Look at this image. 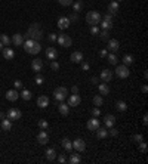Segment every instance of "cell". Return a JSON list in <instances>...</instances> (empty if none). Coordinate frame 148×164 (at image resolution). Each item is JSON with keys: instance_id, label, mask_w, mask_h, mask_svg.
Instances as JSON below:
<instances>
[{"instance_id": "6da1fadb", "label": "cell", "mask_w": 148, "mask_h": 164, "mask_svg": "<svg viewBox=\"0 0 148 164\" xmlns=\"http://www.w3.org/2000/svg\"><path fill=\"white\" fill-rule=\"evenodd\" d=\"M22 46H24V50H25L27 53H31V55H37L40 50H42L40 43L36 41V40H31V38H28L27 41H24Z\"/></svg>"}, {"instance_id": "7a4b0ae2", "label": "cell", "mask_w": 148, "mask_h": 164, "mask_svg": "<svg viewBox=\"0 0 148 164\" xmlns=\"http://www.w3.org/2000/svg\"><path fill=\"white\" fill-rule=\"evenodd\" d=\"M27 37H30L31 40H36V41H39V40L43 37V33H42V30H40L39 22L33 24V25L28 28V31H27Z\"/></svg>"}, {"instance_id": "3957f363", "label": "cell", "mask_w": 148, "mask_h": 164, "mask_svg": "<svg viewBox=\"0 0 148 164\" xmlns=\"http://www.w3.org/2000/svg\"><path fill=\"white\" fill-rule=\"evenodd\" d=\"M101 19H102V17L98 11H91V12L86 14V22L91 24V25H98L101 22Z\"/></svg>"}, {"instance_id": "277c9868", "label": "cell", "mask_w": 148, "mask_h": 164, "mask_svg": "<svg viewBox=\"0 0 148 164\" xmlns=\"http://www.w3.org/2000/svg\"><path fill=\"white\" fill-rule=\"evenodd\" d=\"M54 98H55V101L58 102H64L67 98H68V90H67V87H56L55 90H54Z\"/></svg>"}, {"instance_id": "5b68a950", "label": "cell", "mask_w": 148, "mask_h": 164, "mask_svg": "<svg viewBox=\"0 0 148 164\" xmlns=\"http://www.w3.org/2000/svg\"><path fill=\"white\" fill-rule=\"evenodd\" d=\"M56 41H58V44H59V46H62V47H70V46L73 44V40H71V37L67 36V34H64V33L58 34Z\"/></svg>"}, {"instance_id": "8992f818", "label": "cell", "mask_w": 148, "mask_h": 164, "mask_svg": "<svg viewBox=\"0 0 148 164\" xmlns=\"http://www.w3.org/2000/svg\"><path fill=\"white\" fill-rule=\"evenodd\" d=\"M129 67H126V65H119V67H116V75L117 77H120V78H128L129 77Z\"/></svg>"}, {"instance_id": "52a82bcc", "label": "cell", "mask_w": 148, "mask_h": 164, "mask_svg": "<svg viewBox=\"0 0 148 164\" xmlns=\"http://www.w3.org/2000/svg\"><path fill=\"white\" fill-rule=\"evenodd\" d=\"M6 115H8V118H9L11 121H17V120L21 118V115H22V114H21V111H19L18 108H11L9 111H8V114H6Z\"/></svg>"}, {"instance_id": "ba28073f", "label": "cell", "mask_w": 148, "mask_h": 164, "mask_svg": "<svg viewBox=\"0 0 148 164\" xmlns=\"http://www.w3.org/2000/svg\"><path fill=\"white\" fill-rule=\"evenodd\" d=\"M73 149L74 151H77V152H83V151L86 149V144H85V141L80 139V138H77L76 141H73Z\"/></svg>"}, {"instance_id": "9c48e42d", "label": "cell", "mask_w": 148, "mask_h": 164, "mask_svg": "<svg viewBox=\"0 0 148 164\" xmlns=\"http://www.w3.org/2000/svg\"><path fill=\"white\" fill-rule=\"evenodd\" d=\"M101 126V123H99V120L96 118V117H93V118H89V121L86 123V127H88V130H92V132H95L96 129Z\"/></svg>"}, {"instance_id": "30bf717a", "label": "cell", "mask_w": 148, "mask_h": 164, "mask_svg": "<svg viewBox=\"0 0 148 164\" xmlns=\"http://www.w3.org/2000/svg\"><path fill=\"white\" fill-rule=\"evenodd\" d=\"M37 142L40 145H46L49 142V135L46 133V130H42L39 135H37Z\"/></svg>"}, {"instance_id": "8fae6325", "label": "cell", "mask_w": 148, "mask_h": 164, "mask_svg": "<svg viewBox=\"0 0 148 164\" xmlns=\"http://www.w3.org/2000/svg\"><path fill=\"white\" fill-rule=\"evenodd\" d=\"M6 99L8 101H11V102H15V101H18L19 99V93L17 89H11V90L6 92Z\"/></svg>"}, {"instance_id": "7c38bea8", "label": "cell", "mask_w": 148, "mask_h": 164, "mask_svg": "<svg viewBox=\"0 0 148 164\" xmlns=\"http://www.w3.org/2000/svg\"><path fill=\"white\" fill-rule=\"evenodd\" d=\"M107 9H108V14H111V15L114 17V15L119 12V9H120V3H117L116 0H111Z\"/></svg>"}, {"instance_id": "4fadbf2b", "label": "cell", "mask_w": 148, "mask_h": 164, "mask_svg": "<svg viewBox=\"0 0 148 164\" xmlns=\"http://www.w3.org/2000/svg\"><path fill=\"white\" fill-rule=\"evenodd\" d=\"M119 49H120V43H119V40H116V38L108 40V50H110L111 53H116Z\"/></svg>"}, {"instance_id": "5bb4252c", "label": "cell", "mask_w": 148, "mask_h": 164, "mask_svg": "<svg viewBox=\"0 0 148 164\" xmlns=\"http://www.w3.org/2000/svg\"><path fill=\"white\" fill-rule=\"evenodd\" d=\"M80 102H82V98H80V95L77 93V95H71L70 98H68V107H77V105H80Z\"/></svg>"}, {"instance_id": "9a60e30c", "label": "cell", "mask_w": 148, "mask_h": 164, "mask_svg": "<svg viewBox=\"0 0 148 164\" xmlns=\"http://www.w3.org/2000/svg\"><path fill=\"white\" fill-rule=\"evenodd\" d=\"M2 55H3V58H5V59L11 61V59H14L15 52H14V49H11V47L8 46V47H3V49H2Z\"/></svg>"}, {"instance_id": "2e32d148", "label": "cell", "mask_w": 148, "mask_h": 164, "mask_svg": "<svg viewBox=\"0 0 148 164\" xmlns=\"http://www.w3.org/2000/svg\"><path fill=\"white\" fill-rule=\"evenodd\" d=\"M70 24H71V21L68 19V17H61V18L58 19V27H59L61 30L68 28V27H70Z\"/></svg>"}, {"instance_id": "e0dca14e", "label": "cell", "mask_w": 148, "mask_h": 164, "mask_svg": "<svg viewBox=\"0 0 148 164\" xmlns=\"http://www.w3.org/2000/svg\"><path fill=\"white\" fill-rule=\"evenodd\" d=\"M114 124H116V117L111 115V114H107V115L104 117V126L107 129H110V127H113Z\"/></svg>"}, {"instance_id": "ac0fdd59", "label": "cell", "mask_w": 148, "mask_h": 164, "mask_svg": "<svg viewBox=\"0 0 148 164\" xmlns=\"http://www.w3.org/2000/svg\"><path fill=\"white\" fill-rule=\"evenodd\" d=\"M42 68H43V61L39 59V58H37V59H33V62H31V70L36 71V73H40Z\"/></svg>"}, {"instance_id": "d6986e66", "label": "cell", "mask_w": 148, "mask_h": 164, "mask_svg": "<svg viewBox=\"0 0 148 164\" xmlns=\"http://www.w3.org/2000/svg\"><path fill=\"white\" fill-rule=\"evenodd\" d=\"M48 105H49V98H48L46 95H42V96L37 98V107H40V108H46Z\"/></svg>"}, {"instance_id": "ffe728a7", "label": "cell", "mask_w": 148, "mask_h": 164, "mask_svg": "<svg viewBox=\"0 0 148 164\" xmlns=\"http://www.w3.org/2000/svg\"><path fill=\"white\" fill-rule=\"evenodd\" d=\"M99 77H101L102 81H111V80H113V71L104 68V70L101 71V75H99Z\"/></svg>"}, {"instance_id": "44dd1931", "label": "cell", "mask_w": 148, "mask_h": 164, "mask_svg": "<svg viewBox=\"0 0 148 164\" xmlns=\"http://www.w3.org/2000/svg\"><path fill=\"white\" fill-rule=\"evenodd\" d=\"M70 59H71V62H74V64H80V62L83 61V53H82L80 50H76V52L71 53Z\"/></svg>"}, {"instance_id": "7402d4cb", "label": "cell", "mask_w": 148, "mask_h": 164, "mask_svg": "<svg viewBox=\"0 0 148 164\" xmlns=\"http://www.w3.org/2000/svg\"><path fill=\"white\" fill-rule=\"evenodd\" d=\"M45 53H46V58L51 59V61H55L56 58H58V52H56L55 47H48Z\"/></svg>"}, {"instance_id": "603a6c76", "label": "cell", "mask_w": 148, "mask_h": 164, "mask_svg": "<svg viewBox=\"0 0 148 164\" xmlns=\"http://www.w3.org/2000/svg\"><path fill=\"white\" fill-rule=\"evenodd\" d=\"M45 154H46V158L49 161H54V160H56V157H58V152L55 151V148H48Z\"/></svg>"}, {"instance_id": "cb8c5ba5", "label": "cell", "mask_w": 148, "mask_h": 164, "mask_svg": "<svg viewBox=\"0 0 148 164\" xmlns=\"http://www.w3.org/2000/svg\"><path fill=\"white\" fill-rule=\"evenodd\" d=\"M61 146H62L65 151H68V152L73 151V142H71L68 138H64V139L61 141Z\"/></svg>"}, {"instance_id": "d4e9b609", "label": "cell", "mask_w": 148, "mask_h": 164, "mask_svg": "<svg viewBox=\"0 0 148 164\" xmlns=\"http://www.w3.org/2000/svg\"><path fill=\"white\" fill-rule=\"evenodd\" d=\"M0 127H2V130H5V132H9L12 129V121L9 118H3L2 123H0Z\"/></svg>"}, {"instance_id": "484cf974", "label": "cell", "mask_w": 148, "mask_h": 164, "mask_svg": "<svg viewBox=\"0 0 148 164\" xmlns=\"http://www.w3.org/2000/svg\"><path fill=\"white\" fill-rule=\"evenodd\" d=\"M58 111H59L61 115H68V114H70V107H68L67 104L61 102V104L58 105Z\"/></svg>"}, {"instance_id": "4316f807", "label": "cell", "mask_w": 148, "mask_h": 164, "mask_svg": "<svg viewBox=\"0 0 148 164\" xmlns=\"http://www.w3.org/2000/svg\"><path fill=\"white\" fill-rule=\"evenodd\" d=\"M95 132H96V136H98V139H105V138L108 136V130H107V129H104V127H101V126L96 129Z\"/></svg>"}, {"instance_id": "83f0119b", "label": "cell", "mask_w": 148, "mask_h": 164, "mask_svg": "<svg viewBox=\"0 0 148 164\" xmlns=\"http://www.w3.org/2000/svg\"><path fill=\"white\" fill-rule=\"evenodd\" d=\"M11 40H12V43H14L15 46H21V44L24 43V36H22V34H14Z\"/></svg>"}, {"instance_id": "f1b7e54d", "label": "cell", "mask_w": 148, "mask_h": 164, "mask_svg": "<svg viewBox=\"0 0 148 164\" xmlns=\"http://www.w3.org/2000/svg\"><path fill=\"white\" fill-rule=\"evenodd\" d=\"M68 161L71 164H79L80 161H82V158H80V152H73L71 155H70V158H68Z\"/></svg>"}, {"instance_id": "f546056e", "label": "cell", "mask_w": 148, "mask_h": 164, "mask_svg": "<svg viewBox=\"0 0 148 164\" xmlns=\"http://www.w3.org/2000/svg\"><path fill=\"white\" fill-rule=\"evenodd\" d=\"M116 109L120 112H125V111H128V104L125 101H116Z\"/></svg>"}, {"instance_id": "4dcf8cb0", "label": "cell", "mask_w": 148, "mask_h": 164, "mask_svg": "<svg viewBox=\"0 0 148 164\" xmlns=\"http://www.w3.org/2000/svg\"><path fill=\"white\" fill-rule=\"evenodd\" d=\"M98 89H99V93L104 95V96L110 93V87L107 86V83H99V84H98Z\"/></svg>"}, {"instance_id": "1f68e13d", "label": "cell", "mask_w": 148, "mask_h": 164, "mask_svg": "<svg viewBox=\"0 0 148 164\" xmlns=\"http://www.w3.org/2000/svg\"><path fill=\"white\" fill-rule=\"evenodd\" d=\"M92 102H93L95 107H102V104H104V98H102V95H96V96H93Z\"/></svg>"}, {"instance_id": "d6a6232c", "label": "cell", "mask_w": 148, "mask_h": 164, "mask_svg": "<svg viewBox=\"0 0 148 164\" xmlns=\"http://www.w3.org/2000/svg\"><path fill=\"white\" fill-rule=\"evenodd\" d=\"M0 43H2L5 47H8V46L12 43V40L9 38V36H6V34H0Z\"/></svg>"}, {"instance_id": "836d02e7", "label": "cell", "mask_w": 148, "mask_h": 164, "mask_svg": "<svg viewBox=\"0 0 148 164\" xmlns=\"http://www.w3.org/2000/svg\"><path fill=\"white\" fill-rule=\"evenodd\" d=\"M133 64V56L132 55H125L123 56V65H126V67H129V65H132Z\"/></svg>"}, {"instance_id": "e575fe53", "label": "cell", "mask_w": 148, "mask_h": 164, "mask_svg": "<svg viewBox=\"0 0 148 164\" xmlns=\"http://www.w3.org/2000/svg\"><path fill=\"white\" fill-rule=\"evenodd\" d=\"M73 9L76 14H79L82 9H83V3L80 2V0H76V2H73Z\"/></svg>"}, {"instance_id": "d590c367", "label": "cell", "mask_w": 148, "mask_h": 164, "mask_svg": "<svg viewBox=\"0 0 148 164\" xmlns=\"http://www.w3.org/2000/svg\"><path fill=\"white\" fill-rule=\"evenodd\" d=\"M19 96H21V99H24V101H30L33 95H31V92H30V90L24 89V90L21 92V95H19Z\"/></svg>"}, {"instance_id": "8d00e7d4", "label": "cell", "mask_w": 148, "mask_h": 164, "mask_svg": "<svg viewBox=\"0 0 148 164\" xmlns=\"http://www.w3.org/2000/svg\"><path fill=\"white\" fill-rule=\"evenodd\" d=\"M107 59H108V62L111 65H117V62H119V58L116 56V53H108L107 55Z\"/></svg>"}, {"instance_id": "74e56055", "label": "cell", "mask_w": 148, "mask_h": 164, "mask_svg": "<svg viewBox=\"0 0 148 164\" xmlns=\"http://www.w3.org/2000/svg\"><path fill=\"white\" fill-rule=\"evenodd\" d=\"M101 27H102V30H111L113 28V22L110 21H104V19H101Z\"/></svg>"}, {"instance_id": "f35d334b", "label": "cell", "mask_w": 148, "mask_h": 164, "mask_svg": "<svg viewBox=\"0 0 148 164\" xmlns=\"http://www.w3.org/2000/svg\"><path fill=\"white\" fill-rule=\"evenodd\" d=\"M37 124H39L40 130H46V129L49 127V123H48L46 120H43V118H42V120H39V123H37Z\"/></svg>"}, {"instance_id": "ab89813d", "label": "cell", "mask_w": 148, "mask_h": 164, "mask_svg": "<svg viewBox=\"0 0 148 164\" xmlns=\"http://www.w3.org/2000/svg\"><path fill=\"white\" fill-rule=\"evenodd\" d=\"M138 148H139V151H141L142 154H145V152H147V144H145L144 141H141V142L138 144Z\"/></svg>"}, {"instance_id": "60d3db41", "label": "cell", "mask_w": 148, "mask_h": 164, "mask_svg": "<svg viewBox=\"0 0 148 164\" xmlns=\"http://www.w3.org/2000/svg\"><path fill=\"white\" fill-rule=\"evenodd\" d=\"M132 139H133V142H136V144H139L141 141H144V138H142V135H141V133L133 135V136H132Z\"/></svg>"}, {"instance_id": "b9f144b4", "label": "cell", "mask_w": 148, "mask_h": 164, "mask_svg": "<svg viewBox=\"0 0 148 164\" xmlns=\"http://www.w3.org/2000/svg\"><path fill=\"white\" fill-rule=\"evenodd\" d=\"M91 114H92V117H99V115H101V109H99V107H95V108L91 109Z\"/></svg>"}, {"instance_id": "7bdbcfd3", "label": "cell", "mask_w": 148, "mask_h": 164, "mask_svg": "<svg viewBox=\"0 0 148 164\" xmlns=\"http://www.w3.org/2000/svg\"><path fill=\"white\" fill-rule=\"evenodd\" d=\"M34 81H36V84H39V86H42V84L45 83V78H43V75L37 74V75H36V78H34Z\"/></svg>"}, {"instance_id": "ee69618b", "label": "cell", "mask_w": 148, "mask_h": 164, "mask_svg": "<svg viewBox=\"0 0 148 164\" xmlns=\"http://www.w3.org/2000/svg\"><path fill=\"white\" fill-rule=\"evenodd\" d=\"M108 30H102V31H99V37L102 38V40H108Z\"/></svg>"}, {"instance_id": "f6af8a7d", "label": "cell", "mask_w": 148, "mask_h": 164, "mask_svg": "<svg viewBox=\"0 0 148 164\" xmlns=\"http://www.w3.org/2000/svg\"><path fill=\"white\" fill-rule=\"evenodd\" d=\"M91 34H93V36H98V34H99L98 25H91Z\"/></svg>"}, {"instance_id": "bcb514c9", "label": "cell", "mask_w": 148, "mask_h": 164, "mask_svg": "<svg viewBox=\"0 0 148 164\" xmlns=\"http://www.w3.org/2000/svg\"><path fill=\"white\" fill-rule=\"evenodd\" d=\"M61 6H71L73 5V0H58Z\"/></svg>"}, {"instance_id": "7dc6e473", "label": "cell", "mask_w": 148, "mask_h": 164, "mask_svg": "<svg viewBox=\"0 0 148 164\" xmlns=\"http://www.w3.org/2000/svg\"><path fill=\"white\" fill-rule=\"evenodd\" d=\"M56 160H58V163H61V164L67 163V157H65L64 154H61V155H58V157H56Z\"/></svg>"}, {"instance_id": "c3c4849f", "label": "cell", "mask_w": 148, "mask_h": 164, "mask_svg": "<svg viewBox=\"0 0 148 164\" xmlns=\"http://www.w3.org/2000/svg\"><path fill=\"white\" fill-rule=\"evenodd\" d=\"M80 64H82V70H83V71H89V68H91L89 62H85V61H82Z\"/></svg>"}, {"instance_id": "681fc988", "label": "cell", "mask_w": 148, "mask_h": 164, "mask_svg": "<svg viewBox=\"0 0 148 164\" xmlns=\"http://www.w3.org/2000/svg\"><path fill=\"white\" fill-rule=\"evenodd\" d=\"M108 135H110V136H113V138H116V136L119 135V132H117V130L114 129V126H113V127H110V130H108Z\"/></svg>"}, {"instance_id": "f907efd6", "label": "cell", "mask_w": 148, "mask_h": 164, "mask_svg": "<svg viewBox=\"0 0 148 164\" xmlns=\"http://www.w3.org/2000/svg\"><path fill=\"white\" fill-rule=\"evenodd\" d=\"M51 68H52L54 71H58V70H59V64H58L56 61H52V62H51Z\"/></svg>"}, {"instance_id": "816d5d0a", "label": "cell", "mask_w": 148, "mask_h": 164, "mask_svg": "<svg viewBox=\"0 0 148 164\" xmlns=\"http://www.w3.org/2000/svg\"><path fill=\"white\" fill-rule=\"evenodd\" d=\"M14 86H15V89H22V81L21 80H15L14 81Z\"/></svg>"}, {"instance_id": "f5cc1de1", "label": "cell", "mask_w": 148, "mask_h": 164, "mask_svg": "<svg viewBox=\"0 0 148 164\" xmlns=\"http://www.w3.org/2000/svg\"><path fill=\"white\" fill-rule=\"evenodd\" d=\"M48 38H49V41H56V38H58V34H55V33H51V34L48 36Z\"/></svg>"}, {"instance_id": "db71d44e", "label": "cell", "mask_w": 148, "mask_h": 164, "mask_svg": "<svg viewBox=\"0 0 148 164\" xmlns=\"http://www.w3.org/2000/svg\"><path fill=\"white\" fill-rule=\"evenodd\" d=\"M102 19H104V21H110V22H113V15H111V14H105Z\"/></svg>"}, {"instance_id": "11a10c76", "label": "cell", "mask_w": 148, "mask_h": 164, "mask_svg": "<svg viewBox=\"0 0 148 164\" xmlns=\"http://www.w3.org/2000/svg\"><path fill=\"white\" fill-rule=\"evenodd\" d=\"M91 83H92V84H99V78L93 75L92 78H91Z\"/></svg>"}, {"instance_id": "9f6ffc18", "label": "cell", "mask_w": 148, "mask_h": 164, "mask_svg": "<svg viewBox=\"0 0 148 164\" xmlns=\"http://www.w3.org/2000/svg\"><path fill=\"white\" fill-rule=\"evenodd\" d=\"M99 55H101L102 58H107V55H108V50H107V49H102V50L99 52Z\"/></svg>"}, {"instance_id": "6f0895ef", "label": "cell", "mask_w": 148, "mask_h": 164, "mask_svg": "<svg viewBox=\"0 0 148 164\" xmlns=\"http://www.w3.org/2000/svg\"><path fill=\"white\" fill-rule=\"evenodd\" d=\"M70 21H74V22H76V21H77V19H79V17H77V14H76V12H73V15H71V17H70Z\"/></svg>"}, {"instance_id": "680465c9", "label": "cell", "mask_w": 148, "mask_h": 164, "mask_svg": "<svg viewBox=\"0 0 148 164\" xmlns=\"http://www.w3.org/2000/svg\"><path fill=\"white\" fill-rule=\"evenodd\" d=\"M71 93L77 95V93H79V87H77V86H73V87H71Z\"/></svg>"}, {"instance_id": "91938a15", "label": "cell", "mask_w": 148, "mask_h": 164, "mask_svg": "<svg viewBox=\"0 0 148 164\" xmlns=\"http://www.w3.org/2000/svg\"><path fill=\"white\" fill-rule=\"evenodd\" d=\"M141 90H142V93H147V92H148V87H147V84H144V86L141 87Z\"/></svg>"}, {"instance_id": "94428289", "label": "cell", "mask_w": 148, "mask_h": 164, "mask_svg": "<svg viewBox=\"0 0 148 164\" xmlns=\"http://www.w3.org/2000/svg\"><path fill=\"white\" fill-rule=\"evenodd\" d=\"M142 121H144V124H145V126L148 124V115H147V114L144 115V120H142Z\"/></svg>"}, {"instance_id": "6125c7cd", "label": "cell", "mask_w": 148, "mask_h": 164, "mask_svg": "<svg viewBox=\"0 0 148 164\" xmlns=\"http://www.w3.org/2000/svg\"><path fill=\"white\" fill-rule=\"evenodd\" d=\"M0 118H2V120L5 118V112H0Z\"/></svg>"}, {"instance_id": "be15d7a7", "label": "cell", "mask_w": 148, "mask_h": 164, "mask_svg": "<svg viewBox=\"0 0 148 164\" xmlns=\"http://www.w3.org/2000/svg\"><path fill=\"white\" fill-rule=\"evenodd\" d=\"M3 47H5V46H3V44H2V43H0V50H2V49H3Z\"/></svg>"}, {"instance_id": "e7e4bbea", "label": "cell", "mask_w": 148, "mask_h": 164, "mask_svg": "<svg viewBox=\"0 0 148 164\" xmlns=\"http://www.w3.org/2000/svg\"><path fill=\"white\" fill-rule=\"evenodd\" d=\"M116 2H117V3H122V2H123V0H116Z\"/></svg>"}, {"instance_id": "03108f58", "label": "cell", "mask_w": 148, "mask_h": 164, "mask_svg": "<svg viewBox=\"0 0 148 164\" xmlns=\"http://www.w3.org/2000/svg\"><path fill=\"white\" fill-rule=\"evenodd\" d=\"M110 2H111V0H110Z\"/></svg>"}]
</instances>
